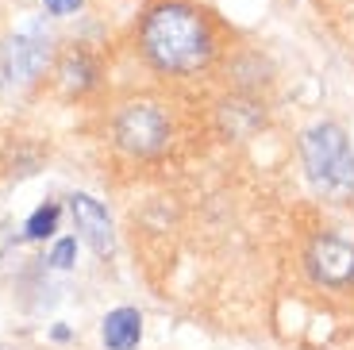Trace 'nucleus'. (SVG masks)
Here are the masks:
<instances>
[{
    "label": "nucleus",
    "instance_id": "nucleus-4",
    "mask_svg": "<svg viewBox=\"0 0 354 350\" xmlns=\"http://www.w3.org/2000/svg\"><path fill=\"white\" fill-rule=\"evenodd\" d=\"M304 266H308L316 285H328V289H346V285H354V246L343 243V239H335V235L312 239L308 254H304Z\"/></svg>",
    "mask_w": 354,
    "mask_h": 350
},
{
    "label": "nucleus",
    "instance_id": "nucleus-11",
    "mask_svg": "<svg viewBox=\"0 0 354 350\" xmlns=\"http://www.w3.org/2000/svg\"><path fill=\"white\" fill-rule=\"evenodd\" d=\"M73 246H77L73 239H62V243L54 246V258H50V262H54V266H70V258H73Z\"/></svg>",
    "mask_w": 354,
    "mask_h": 350
},
{
    "label": "nucleus",
    "instance_id": "nucleus-2",
    "mask_svg": "<svg viewBox=\"0 0 354 350\" xmlns=\"http://www.w3.org/2000/svg\"><path fill=\"white\" fill-rule=\"evenodd\" d=\"M301 154H304V169H308L319 193L335 196V201L354 193V150L346 142L343 127H335V123L308 127L301 139Z\"/></svg>",
    "mask_w": 354,
    "mask_h": 350
},
{
    "label": "nucleus",
    "instance_id": "nucleus-9",
    "mask_svg": "<svg viewBox=\"0 0 354 350\" xmlns=\"http://www.w3.org/2000/svg\"><path fill=\"white\" fill-rule=\"evenodd\" d=\"M58 228V204H43L35 216L27 219V239H46Z\"/></svg>",
    "mask_w": 354,
    "mask_h": 350
},
{
    "label": "nucleus",
    "instance_id": "nucleus-7",
    "mask_svg": "<svg viewBox=\"0 0 354 350\" xmlns=\"http://www.w3.org/2000/svg\"><path fill=\"white\" fill-rule=\"evenodd\" d=\"M100 339L108 350H135L142 339V315L135 308H115L104 315V327H100Z\"/></svg>",
    "mask_w": 354,
    "mask_h": 350
},
{
    "label": "nucleus",
    "instance_id": "nucleus-5",
    "mask_svg": "<svg viewBox=\"0 0 354 350\" xmlns=\"http://www.w3.org/2000/svg\"><path fill=\"white\" fill-rule=\"evenodd\" d=\"M50 62V35H46L43 24H24L12 35V46H8V70L12 77L19 81H35L39 73L46 70Z\"/></svg>",
    "mask_w": 354,
    "mask_h": 350
},
{
    "label": "nucleus",
    "instance_id": "nucleus-3",
    "mask_svg": "<svg viewBox=\"0 0 354 350\" xmlns=\"http://www.w3.org/2000/svg\"><path fill=\"white\" fill-rule=\"evenodd\" d=\"M112 131H115V142H120L127 154L151 158V154H158V150L169 142V120H166V112H162L158 104H151V100H135V104L120 108Z\"/></svg>",
    "mask_w": 354,
    "mask_h": 350
},
{
    "label": "nucleus",
    "instance_id": "nucleus-1",
    "mask_svg": "<svg viewBox=\"0 0 354 350\" xmlns=\"http://www.w3.org/2000/svg\"><path fill=\"white\" fill-rule=\"evenodd\" d=\"M135 50L166 77H189L220 54V19L196 0H147L135 24Z\"/></svg>",
    "mask_w": 354,
    "mask_h": 350
},
{
    "label": "nucleus",
    "instance_id": "nucleus-10",
    "mask_svg": "<svg viewBox=\"0 0 354 350\" xmlns=\"http://www.w3.org/2000/svg\"><path fill=\"white\" fill-rule=\"evenodd\" d=\"M81 4H85V0H43L46 16H54V19H62V16H77Z\"/></svg>",
    "mask_w": 354,
    "mask_h": 350
},
{
    "label": "nucleus",
    "instance_id": "nucleus-6",
    "mask_svg": "<svg viewBox=\"0 0 354 350\" xmlns=\"http://www.w3.org/2000/svg\"><path fill=\"white\" fill-rule=\"evenodd\" d=\"M70 212L73 223H77L81 239L93 246V254H112V219H108V208L100 201H93L88 193H73L70 196Z\"/></svg>",
    "mask_w": 354,
    "mask_h": 350
},
{
    "label": "nucleus",
    "instance_id": "nucleus-8",
    "mask_svg": "<svg viewBox=\"0 0 354 350\" xmlns=\"http://www.w3.org/2000/svg\"><path fill=\"white\" fill-rule=\"evenodd\" d=\"M58 81H62L66 93H88L93 89V81H97V62H93V54L81 50V46H70V50H62V58H58Z\"/></svg>",
    "mask_w": 354,
    "mask_h": 350
}]
</instances>
